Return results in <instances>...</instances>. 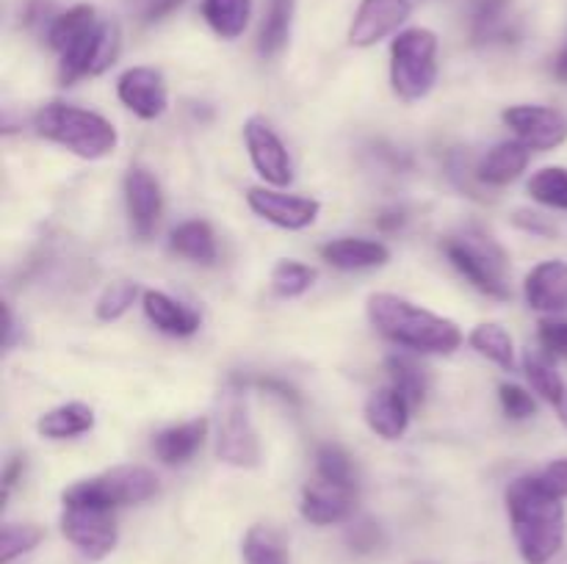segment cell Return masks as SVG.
<instances>
[{
  "instance_id": "8d00e7d4",
  "label": "cell",
  "mask_w": 567,
  "mask_h": 564,
  "mask_svg": "<svg viewBox=\"0 0 567 564\" xmlns=\"http://www.w3.org/2000/svg\"><path fill=\"white\" fill-rule=\"evenodd\" d=\"M136 296H138L136 282L120 280V282H114V285L105 288L103 296L97 299V307H94V313H97L100 321H116L133 307Z\"/></svg>"
},
{
  "instance_id": "cb8c5ba5",
  "label": "cell",
  "mask_w": 567,
  "mask_h": 564,
  "mask_svg": "<svg viewBox=\"0 0 567 564\" xmlns=\"http://www.w3.org/2000/svg\"><path fill=\"white\" fill-rule=\"evenodd\" d=\"M203 17L221 39H238L252 17V0H203Z\"/></svg>"
},
{
  "instance_id": "c3c4849f",
  "label": "cell",
  "mask_w": 567,
  "mask_h": 564,
  "mask_svg": "<svg viewBox=\"0 0 567 564\" xmlns=\"http://www.w3.org/2000/svg\"><path fill=\"white\" fill-rule=\"evenodd\" d=\"M559 415H563V420H565V424H567V398H565V404H563V407H559Z\"/></svg>"
},
{
  "instance_id": "7dc6e473",
  "label": "cell",
  "mask_w": 567,
  "mask_h": 564,
  "mask_svg": "<svg viewBox=\"0 0 567 564\" xmlns=\"http://www.w3.org/2000/svg\"><path fill=\"white\" fill-rule=\"evenodd\" d=\"M554 72H557L559 81H567V44L563 48V53L557 55V61H554Z\"/></svg>"
},
{
  "instance_id": "d6986e66",
  "label": "cell",
  "mask_w": 567,
  "mask_h": 564,
  "mask_svg": "<svg viewBox=\"0 0 567 564\" xmlns=\"http://www.w3.org/2000/svg\"><path fill=\"white\" fill-rule=\"evenodd\" d=\"M532 149L524 142H502L493 149H487L485 158L476 164V177L482 186L502 188L518 180L529 166Z\"/></svg>"
},
{
  "instance_id": "484cf974",
  "label": "cell",
  "mask_w": 567,
  "mask_h": 564,
  "mask_svg": "<svg viewBox=\"0 0 567 564\" xmlns=\"http://www.w3.org/2000/svg\"><path fill=\"white\" fill-rule=\"evenodd\" d=\"M169 247L175 249L181 258L194 260V263H214L216 260L214 230L199 219L183 221L181 227H175L169 238Z\"/></svg>"
},
{
  "instance_id": "f6af8a7d",
  "label": "cell",
  "mask_w": 567,
  "mask_h": 564,
  "mask_svg": "<svg viewBox=\"0 0 567 564\" xmlns=\"http://www.w3.org/2000/svg\"><path fill=\"white\" fill-rule=\"evenodd\" d=\"M22 470H25V459H22V457H14L9 464H6V470H3V498L11 495V490H14L17 481L22 479Z\"/></svg>"
},
{
  "instance_id": "52a82bcc",
  "label": "cell",
  "mask_w": 567,
  "mask_h": 564,
  "mask_svg": "<svg viewBox=\"0 0 567 564\" xmlns=\"http://www.w3.org/2000/svg\"><path fill=\"white\" fill-rule=\"evenodd\" d=\"M61 531L92 562L109 556L116 547V536H120L114 509L92 506V503H64Z\"/></svg>"
},
{
  "instance_id": "5b68a950",
  "label": "cell",
  "mask_w": 567,
  "mask_h": 564,
  "mask_svg": "<svg viewBox=\"0 0 567 564\" xmlns=\"http://www.w3.org/2000/svg\"><path fill=\"white\" fill-rule=\"evenodd\" d=\"M437 81V36L430 28L402 31L391 44V86L404 103H419Z\"/></svg>"
},
{
  "instance_id": "277c9868",
  "label": "cell",
  "mask_w": 567,
  "mask_h": 564,
  "mask_svg": "<svg viewBox=\"0 0 567 564\" xmlns=\"http://www.w3.org/2000/svg\"><path fill=\"white\" fill-rule=\"evenodd\" d=\"M443 252L476 291L498 299V302L509 299V258L491 232L480 230V227H468L457 236H449L443 241Z\"/></svg>"
},
{
  "instance_id": "d590c367",
  "label": "cell",
  "mask_w": 567,
  "mask_h": 564,
  "mask_svg": "<svg viewBox=\"0 0 567 564\" xmlns=\"http://www.w3.org/2000/svg\"><path fill=\"white\" fill-rule=\"evenodd\" d=\"M316 476L324 481H336V484H354V468L352 457L343 451L336 442H324V446L316 451Z\"/></svg>"
},
{
  "instance_id": "2e32d148",
  "label": "cell",
  "mask_w": 567,
  "mask_h": 564,
  "mask_svg": "<svg viewBox=\"0 0 567 564\" xmlns=\"http://www.w3.org/2000/svg\"><path fill=\"white\" fill-rule=\"evenodd\" d=\"M125 202L127 216H131L133 232L138 238H150L161 221V210H164V194H161L158 180L153 171L144 166H133L125 175Z\"/></svg>"
},
{
  "instance_id": "ba28073f",
  "label": "cell",
  "mask_w": 567,
  "mask_h": 564,
  "mask_svg": "<svg viewBox=\"0 0 567 564\" xmlns=\"http://www.w3.org/2000/svg\"><path fill=\"white\" fill-rule=\"evenodd\" d=\"M120 28L116 22H97L83 39H78L72 48L61 53L59 61V81L64 86H72L75 81L86 75H100L109 70L120 55Z\"/></svg>"
},
{
  "instance_id": "ab89813d",
  "label": "cell",
  "mask_w": 567,
  "mask_h": 564,
  "mask_svg": "<svg viewBox=\"0 0 567 564\" xmlns=\"http://www.w3.org/2000/svg\"><path fill=\"white\" fill-rule=\"evenodd\" d=\"M540 343L546 352L567 359V321H543Z\"/></svg>"
},
{
  "instance_id": "1f68e13d",
  "label": "cell",
  "mask_w": 567,
  "mask_h": 564,
  "mask_svg": "<svg viewBox=\"0 0 567 564\" xmlns=\"http://www.w3.org/2000/svg\"><path fill=\"white\" fill-rule=\"evenodd\" d=\"M524 368H526V376H529L532 387H535V393H540V396L546 398L548 404H554L557 409L563 407L567 398V387L563 376H559L557 368L551 365V359L543 357V354L526 352Z\"/></svg>"
},
{
  "instance_id": "6da1fadb",
  "label": "cell",
  "mask_w": 567,
  "mask_h": 564,
  "mask_svg": "<svg viewBox=\"0 0 567 564\" xmlns=\"http://www.w3.org/2000/svg\"><path fill=\"white\" fill-rule=\"evenodd\" d=\"M507 512L515 545L526 564H548L565 545V506L548 495L535 476H520L507 490Z\"/></svg>"
},
{
  "instance_id": "d4e9b609",
  "label": "cell",
  "mask_w": 567,
  "mask_h": 564,
  "mask_svg": "<svg viewBox=\"0 0 567 564\" xmlns=\"http://www.w3.org/2000/svg\"><path fill=\"white\" fill-rule=\"evenodd\" d=\"M97 11L94 6L81 3V6H72L70 11L55 17L48 28V44L55 50V53H64L66 48L78 42V39L86 36L94 25H97Z\"/></svg>"
},
{
  "instance_id": "b9f144b4",
  "label": "cell",
  "mask_w": 567,
  "mask_h": 564,
  "mask_svg": "<svg viewBox=\"0 0 567 564\" xmlns=\"http://www.w3.org/2000/svg\"><path fill=\"white\" fill-rule=\"evenodd\" d=\"M349 545H352L354 551H360V553L374 551V547L380 545V529H377V523H371V520H363V523L354 525V529L349 531Z\"/></svg>"
},
{
  "instance_id": "4316f807",
  "label": "cell",
  "mask_w": 567,
  "mask_h": 564,
  "mask_svg": "<svg viewBox=\"0 0 567 564\" xmlns=\"http://www.w3.org/2000/svg\"><path fill=\"white\" fill-rule=\"evenodd\" d=\"M388 376H391V387H396L404 398H408L410 407H421L426 398V390H430V379H426L424 368L415 363L408 354H391L385 359Z\"/></svg>"
},
{
  "instance_id": "836d02e7",
  "label": "cell",
  "mask_w": 567,
  "mask_h": 564,
  "mask_svg": "<svg viewBox=\"0 0 567 564\" xmlns=\"http://www.w3.org/2000/svg\"><path fill=\"white\" fill-rule=\"evenodd\" d=\"M529 194L535 202L546 208L567 210V169L565 166H546L529 180Z\"/></svg>"
},
{
  "instance_id": "3957f363",
  "label": "cell",
  "mask_w": 567,
  "mask_h": 564,
  "mask_svg": "<svg viewBox=\"0 0 567 564\" xmlns=\"http://www.w3.org/2000/svg\"><path fill=\"white\" fill-rule=\"evenodd\" d=\"M33 130L48 142L86 160L105 158L116 149V127L94 111L66 103H48L33 114Z\"/></svg>"
},
{
  "instance_id": "ffe728a7",
  "label": "cell",
  "mask_w": 567,
  "mask_h": 564,
  "mask_svg": "<svg viewBox=\"0 0 567 564\" xmlns=\"http://www.w3.org/2000/svg\"><path fill=\"white\" fill-rule=\"evenodd\" d=\"M321 258L330 265L343 271L377 269L391 260V249L382 241H369V238H338L321 247Z\"/></svg>"
},
{
  "instance_id": "9a60e30c",
  "label": "cell",
  "mask_w": 567,
  "mask_h": 564,
  "mask_svg": "<svg viewBox=\"0 0 567 564\" xmlns=\"http://www.w3.org/2000/svg\"><path fill=\"white\" fill-rule=\"evenodd\" d=\"M354 501H358V487L336 484V481L316 479L302 490V503L299 512L313 525L343 523L354 514Z\"/></svg>"
},
{
  "instance_id": "f1b7e54d",
  "label": "cell",
  "mask_w": 567,
  "mask_h": 564,
  "mask_svg": "<svg viewBox=\"0 0 567 564\" xmlns=\"http://www.w3.org/2000/svg\"><path fill=\"white\" fill-rule=\"evenodd\" d=\"M244 564H291L280 534L269 525H252L241 542Z\"/></svg>"
},
{
  "instance_id": "f35d334b",
  "label": "cell",
  "mask_w": 567,
  "mask_h": 564,
  "mask_svg": "<svg viewBox=\"0 0 567 564\" xmlns=\"http://www.w3.org/2000/svg\"><path fill=\"white\" fill-rule=\"evenodd\" d=\"M535 479H537V484L548 492V495L565 501L567 498V457L554 459V462L546 464V468H543Z\"/></svg>"
},
{
  "instance_id": "8992f818",
  "label": "cell",
  "mask_w": 567,
  "mask_h": 564,
  "mask_svg": "<svg viewBox=\"0 0 567 564\" xmlns=\"http://www.w3.org/2000/svg\"><path fill=\"white\" fill-rule=\"evenodd\" d=\"M158 492V476L142 464H122V468L105 470L86 481L66 487L64 503H92V506L120 509L131 503H144Z\"/></svg>"
},
{
  "instance_id": "30bf717a",
  "label": "cell",
  "mask_w": 567,
  "mask_h": 564,
  "mask_svg": "<svg viewBox=\"0 0 567 564\" xmlns=\"http://www.w3.org/2000/svg\"><path fill=\"white\" fill-rule=\"evenodd\" d=\"M244 142H247V153L255 171L269 186L282 188L293 180L291 155H288L286 144H282V138L277 136L269 122L260 119V116H249L244 122Z\"/></svg>"
},
{
  "instance_id": "60d3db41",
  "label": "cell",
  "mask_w": 567,
  "mask_h": 564,
  "mask_svg": "<svg viewBox=\"0 0 567 564\" xmlns=\"http://www.w3.org/2000/svg\"><path fill=\"white\" fill-rule=\"evenodd\" d=\"M55 17L59 14H55L53 0H28L25 9H22V22L28 28H44L48 31Z\"/></svg>"
},
{
  "instance_id": "f546056e",
  "label": "cell",
  "mask_w": 567,
  "mask_h": 564,
  "mask_svg": "<svg viewBox=\"0 0 567 564\" xmlns=\"http://www.w3.org/2000/svg\"><path fill=\"white\" fill-rule=\"evenodd\" d=\"M293 9H297V0H271L269 3V14H266L264 28H260V53L269 55V59L288 44Z\"/></svg>"
},
{
  "instance_id": "7c38bea8",
  "label": "cell",
  "mask_w": 567,
  "mask_h": 564,
  "mask_svg": "<svg viewBox=\"0 0 567 564\" xmlns=\"http://www.w3.org/2000/svg\"><path fill=\"white\" fill-rule=\"evenodd\" d=\"M247 205L255 216L282 227V230H305L316 224L321 213V205L310 197H297V194H282L277 188L255 186L247 191Z\"/></svg>"
},
{
  "instance_id": "e0dca14e",
  "label": "cell",
  "mask_w": 567,
  "mask_h": 564,
  "mask_svg": "<svg viewBox=\"0 0 567 564\" xmlns=\"http://www.w3.org/2000/svg\"><path fill=\"white\" fill-rule=\"evenodd\" d=\"M524 296L537 313H565L567 310V263L543 260L526 274Z\"/></svg>"
},
{
  "instance_id": "9c48e42d",
  "label": "cell",
  "mask_w": 567,
  "mask_h": 564,
  "mask_svg": "<svg viewBox=\"0 0 567 564\" xmlns=\"http://www.w3.org/2000/svg\"><path fill=\"white\" fill-rule=\"evenodd\" d=\"M216 457L233 468H255L260 462V442L249 420L247 404L238 393H227L216 426Z\"/></svg>"
},
{
  "instance_id": "d6a6232c",
  "label": "cell",
  "mask_w": 567,
  "mask_h": 564,
  "mask_svg": "<svg viewBox=\"0 0 567 564\" xmlns=\"http://www.w3.org/2000/svg\"><path fill=\"white\" fill-rule=\"evenodd\" d=\"M316 282V269L308 263H299V260H280V263L271 269V288H275L277 296L282 299H297L305 291H310Z\"/></svg>"
},
{
  "instance_id": "603a6c76",
  "label": "cell",
  "mask_w": 567,
  "mask_h": 564,
  "mask_svg": "<svg viewBox=\"0 0 567 564\" xmlns=\"http://www.w3.org/2000/svg\"><path fill=\"white\" fill-rule=\"evenodd\" d=\"M94 429V409L83 401L61 404L37 420V431L48 440H70Z\"/></svg>"
},
{
  "instance_id": "44dd1931",
  "label": "cell",
  "mask_w": 567,
  "mask_h": 564,
  "mask_svg": "<svg viewBox=\"0 0 567 564\" xmlns=\"http://www.w3.org/2000/svg\"><path fill=\"white\" fill-rule=\"evenodd\" d=\"M205 437H208V420L205 418H194L186 420V424L169 426V429L155 435V457L164 464H183L203 448Z\"/></svg>"
},
{
  "instance_id": "7bdbcfd3",
  "label": "cell",
  "mask_w": 567,
  "mask_h": 564,
  "mask_svg": "<svg viewBox=\"0 0 567 564\" xmlns=\"http://www.w3.org/2000/svg\"><path fill=\"white\" fill-rule=\"evenodd\" d=\"M515 224L526 232H535V236H554V224H548L540 213H532V210H518Z\"/></svg>"
},
{
  "instance_id": "4fadbf2b",
  "label": "cell",
  "mask_w": 567,
  "mask_h": 564,
  "mask_svg": "<svg viewBox=\"0 0 567 564\" xmlns=\"http://www.w3.org/2000/svg\"><path fill=\"white\" fill-rule=\"evenodd\" d=\"M413 14V0H360L354 20L349 25V44L371 48L391 36Z\"/></svg>"
},
{
  "instance_id": "5bb4252c",
  "label": "cell",
  "mask_w": 567,
  "mask_h": 564,
  "mask_svg": "<svg viewBox=\"0 0 567 564\" xmlns=\"http://www.w3.org/2000/svg\"><path fill=\"white\" fill-rule=\"evenodd\" d=\"M116 94L122 105L131 108L138 119H158L169 105L164 75L153 66H131L116 81Z\"/></svg>"
},
{
  "instance_id": "bcb514c9",
  "label": "cell",
  "mask_w": 567,
  "mask_h": 564,
  "mask_svg": "<svg viewBox=\"0 0 567 564\" xmlns=\"http://www.w3.org/2000/svg\"><path fill=\"white\" fill-rule=\"evenodd\" d=\"M402 224H404L402 210H385L382 216H377V227H380L382 232H393V230H399Z\"/></svg>"
},
{
  "instance_id": "7402d4cb",
  "label": "cell",
  "mask_w": 567,
  "mask_h": 564,
  "mask_svg": "<svg viewBox=\"0 0 567 564\" xmlns=\"http://www.w3.org/2000/svg\"><path fill=\"white\" fill-rule=\"evenodd\" d=\"M144 315H147L155 330L166 332V335L188 337L199 330V315L161 291L144 293Z\"/></svg>"
},
{
  "instance_id": "7a4b0ae2",
  "label": "cell",
  "mask_w": 567,
  "mask_h": 564,
  "mask_svg": "<svg viewBox=\"0 0 567 564\" xmlns=\"http://www.w3.org/2000/svg\"><path fill=\"white\" fill-rule=\"evenodd\" d=\"M365 313L371 326L396 346L426 354H452L463 346V330L452 318L419 307L396 293H371Z\"/></svg>"
},
{
  "instance_id": "ee69618b",
  "label": "cell",
  "mask_w": 567,
  "mask_h": 564,
  "mask_svg": "<svg viewBox=\"0 0 567 564\" xmlns=\"http://www.w3.org/2000/svg\"><path fill=\"white\" fill-rule=\"evenodd\" d=\"M181 3L183 0H147V6H144V22L164 20V17L172 14Z\"/></svg>"
},
{
  "instance_id": "83f0119b",
  "label": "cell",
  "mask_w": 567,
  "mask_h": 564,
  "mask_svg": "<svg viewBox=\"0 0 567 564\" xmlns=\"http://www.w3.org/2000/svg\"><path fill=\"white\" fill-rule=\"evenodd\" d=\"M468 343L476 354H482V357H487L491 363H496L498 368H504V370L515 368L513 335H509L502 324L474 326V332L468 335Z\"/></svg>"
},
{
  "instance_id": "74e56055",
  "label": "cell",
  "mask_w": 567,
  "mask_h": 564,
  "mask_svg": "<svg viewBox=\"0 0 567 564\" xmlns=\"http://www.w3.org/2000/svg\"><path fill=\"white\" fill-rule=\"evenodd\" d=\"M498 398H502L504 412L513 420H526L537 412V404L532 393H526L520 385H502L498 387Z\"/></svg>"
},
{
  "instance_id": "4dcf8cb0",
  "label": "cell",
  "mask_w": 567,
  "mask_h": 564,
  "mask_svg": "<svg viewBox=\"0 0 567 564\" xmlns=\"http://www.w3.org/2000/svg\"><path fill=\"white\" fill-rule=\"evenodd\" d=\"M509 3H513V0H476V42H496V39H507L509 33H513V25H509Z\"/></svg>"
},
{
  "instance_id": "e575fe53",
  "label": "cell",
  "mask_w": 567,
  "mask_h": 564,
  "mask_svg": "<svg viewBox=\"0 0 567 564\" xmlns=\"http://www.w3.org/2000/svg\"><path fill=\"white\" fill-rule=\"evenodd\" d=\"M44 540V529L33 523H6L0 529V562H14L22 553L33 551Z\"/></svg>"
},
{
  "instance_id": "8fae6325",
  "label": "cell",
  "mask_w": 567,
  "mask_h": 564,
  "mask_svg": "<svg viewBox=\"0 0 567 564\" xmlns=\"http://www.w3.org/2000/svg\"><path fill=\"white\" fill-rule=\"evenodd\" d=\"M504 122L529 149L548 153L567 142V116L551 105H513L504 111Z\"/></svg>"
},
{
  "instance_id": "ac0fdd59",
  "label": "cell",
  "mask_w": 567,
  "mask_h": 564,
  "mask_svg": "<svg viewBox=\"0 0 567 564\" xmlns=\"http://www.w3.org/2000/svg\"><path fill=\"white\" fill-rule=\"evenodd\" d=\"M410 404L396 387H382L374 390L365 401V424L382 440H399L410 426Z\"/></svg>"
}]
</instances>
